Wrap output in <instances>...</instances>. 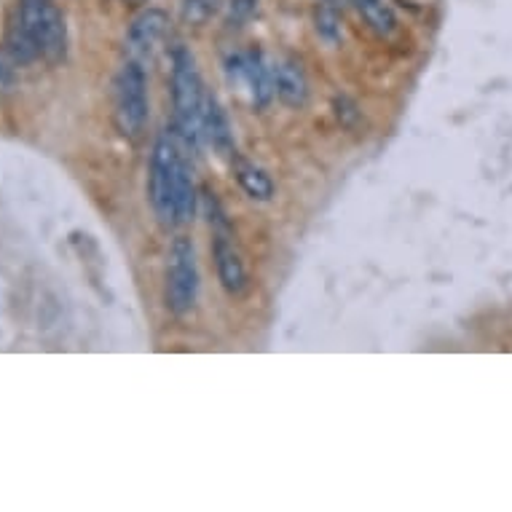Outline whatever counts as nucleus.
<instances>
[{"label":"nucleus","mask_w":512,"mask_h":512,"mask_svg":"<svg viewBox=\"0 0 512 512\" xmlns=\"http://www.w3.org/2000/svg\"><path fill=\"white\" fill-rule=\"evenodd\" d=\"M338 102H341V105H344V110H341V108H338V105H336V116H338V121H341V124H344V126H352L354 121H357V118H360V113H357V108H354L352 102L346 100V97H341V100H338Z\"/></svg>","instance_id":"nucleus-17"},{"label":"nucleus","mask_w":512,"mask_h":512,"mask_svg":"<svg viewBox=\"0 0 512 512\" xmlns=\"http://www.w3.org/2000/svg\"><path fill=\"white\" fill-rule=\"evenodd\" d=\"M236 183L242 185V191L255 202H271L277 188H274V180L266 169H261L258 164H252L247 159H236L234 164Z\"/></svg>","instance_id":"nucleus-11"},{"label":"nucleus","mask_w":512,"mask_h":512,"mask_svg":"<svg viewBox=\"0 0 512 512\" xmlns=\"http://www.w3.org/2000/svg\"><path fill=\"white\" fill-rule=\"evenodd\" d=\"M215 269H218L220 285L228 295L247 293V285H250L247 282V269H244L231 236H228V226L215 228Z\"/></svg>","instance_id":"nucleus-8"},{"label":"nucleus","mask_w":512,"mask_h":512,"mask_svg":"<svg viewBox=\"0 0 512 512\" xmlns=\"http://www.w3.org/2000/svg\"><path fill=\"white\" fill-rule=\"evenodd\" d=\"M274 89H277L279 102L287 105V108H303L306 100H309L306 73L293 59H285V62H279L277 68H274Z\"/></svg>","instance_id":"nucleus-10"},{"label":"nucleus","mask_w":512,"mask_h":512,"mask_svg":"<svg viewBox=\"0 0 512 512\" xmlns=\"http://www.w3.org/2000/svg\"><path fill=\"white\" fill-rule=\"evenodd\" d=\"M148 199L164 228L191 223L196 215V185L191 164L177 145V132H161L148 167Z\"/></svg>","instance_id":"nucleus-1"},{"label":"nucleus","mask_w":512,"mask_h":512,"mask_svg":"<svg viewBox=\"0 0 512 512\" xmlns=\"http://www.w3.org/2000/svg\"><path fill=\"white\" fill-rule=\"evenodd\" d=\"M258 3L261 0H228V22L236 27L244 25L258 11Z\"/></svg>","instance_id":"nucleus-16"},{"label":"nucleus","mask_w":512,"mask_h":512,"mask_svg":"<svg viewBox=\"0 0 512 512\" xmlns=\"http://www.w3.org/2000/svg\"><path fill=\"white\" fill-rule=\"evenodd\" d=\"M228 84L236 92L247 94V100L255 108H266L271 97L277 94L274 89V70H269L261 51H239L226 59Z\"/></svg>","instance_id":"nucleus-6"},{"label":"nucleus","mask_w":512,"mask_h":512,"mask_svg":"<svg viewBox=\"0 0 512 512\" xmlns=\"http://www.w3.org/2000/svg\"><path fill=\"white\" fill-rule=\"evenodd\" d=\"M202 140H207L218 151V156H234V129L215 94H207V102H204Z\"/></svg>","instance_id":"nucleus-9"},{"label":"nucleus","mask_w":512,"mask_h":512,"mask_svg":"<svg viewBox=\"0 0 512 512\" xmlns=\"http://www.w3.org/2000/svg\"><path fill=\"white\" fill-rule=\"evenodd\" d=\"M124 3H129V6H143V3H148V0H124Z\"/></svg>","instance_id":"nucleus-18"},{"label":"nucleus","mask_w":512,"mask_h":512,"mask_svg":"<svg viewBox=\"0 0 512 512\" xmlns=\"http://www.w3.org/2000/svg\"><path fill=\"white\" fill-rule=\"evenodd\" d=\"M169 33V17L161 9H145L132 19V25L126 30L124 51L129 62L137 65H151L156 54L161 51Z\"/></svg>","instance_id":"nucleus-7"},{"label":"nucleus","mask_w":512,"mask_h":512,"mask_svg":"<svg viewBox=\"0 0 512 512\" xmlns=\"http://www.w3.org/2000/svg\"><path fill=\"white\" fill-rule=\"evenodd\" d=\"M223 6H228V0H183L180 3V17L185 25L202 27L207 25Z\"/></svg>","instance_id":"nucleus-15"},{"label":"nucleus","mask_w":512,"mask_h":512,"mask_svg":"<svg viewBox=\"0 0 512 512\" xmlns=\"http://www.w3.org/2000/svg\"><path fill=\"white\" fill-rule=\"evenodd\" d=\"M314 27H317L319 38L330 46L341 41V11L333 0H319L314 9Z\"/></svg>","instance_id":"nucleus-14"},{"label":"nucleus","mask_w":512,"mask_h":512,"mask_svg":"<svg viewBox=\"0 0 512 512\" xmlns=\"http://www.w3.org/2000/svg\"><path fill=\"white\" fill-rule=\"evenodd\" d=\"M6 51H9V57L14 65H33L35 59H41L38 49H35L33 38L27 35V30L22 27L19 17L14 14L6 27Z\"/></svg>","instance_id":"nucleus-12"},{"label":"nucleus","mask_w":512,"mask_h":512,"mask_svg":"<svg viewBox=\"0 0 512 512\" xmlns=\"http://www.w3.org/2000/svg\"><path fill=\"white\" fill-rule=\"evenodd\" d=\"M199 261L196 247L188 236H175L167 252V271H164V303L172 317L191 314L199 298Z\"/></svg>","instance_id":"nucleus-4"},{"label":"nucleus","mask_w":512,"mask_h":512,"mask_svg":"<svg viewBox=\"0 0 512 512\" xmlns=\"http://www.w3.org/2000/svg\"><path fill=\"white\" fill-rule=\"evenodd\" d=\"M354 9L360 11L362 19L368 22L370 30H376L378 35H392L397 30V17L387 0H352Z\"/></svg>","instance_id":"nucleus-13"},{"label":"nucleus","mask_w":512,"mask_h":512,"mask_svg":"<svg viewBox=\"0 0 512 512\" xmlns=\"http://www.w3.org/2000/svg\"><path fill=\"white\" fill-rule=\"evenodd\" d=\"M148 78L145 68L126 59L113 78V124L124 140L137 143L148 126Z\"/></svg>","instance_id":"nucleus-3"},{"label":"nucleus","mask_w":512,"mask_h":512,"mask_svg":"<svg viewBox=\"0 0 512 512\" xmlns=\"http://www.w3.org/2000/svg\"><path fill=\"white\" fill-rule=\"evenodd\" d=\"M207 89L194 54L183 46L172 51V110H175V132L188 145L202 140V116Z\"/></svg>","instance_id":"nucleus-2"},{"label":"nucleus","mask_w":512,"mask_h":512,"mask_svg":"<svg viewBox=\"0 0 512 512\" xmlns=\"http://www.w3.org/2000/svg\"><path fill=\"white\" fill-rule=\"evenodd\" d=\"M17 17L43 62L57 65L68 54V22L54 0H19Z\"/></svg>","instance_id":"nucleus-5"}]
</instances>
